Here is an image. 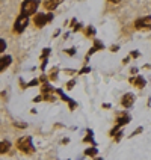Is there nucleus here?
I'll list each match as a JSON object with an SVG mask.
<instances>
[{
	"label": "nucleus",
	"mask_w": 151,
	"mask_h": 160,
	"mask_svg": "<svg viewBox=\"0 0 151 160\" xmlns=\"http://www.w3.org/2000/svg\"><path fill=\"white\" fill-rule=\"evenodd\" d=\"M17 148L20 151L26 152V154H33L35 152V148L32 145V139L29 136H24V138H20L17 141Z\"/></svg>",
	"instance_id": "obj_1"
},
{
	"label": "nucleus",
	"mask_w": 151,
	"mask_h": 160,
	"mask_svg": "<svg viewBox=\"0 0 151 160\" xmlns=\"http://www.w3.org/2000/svg\"><path fill=\"white\" fill-rule=\"evenodd\" d=\"M38 6H39V0H24L21 5V14L30 15V14L36 12Z\"/></svg>",
	"instance_id": "obj_2"
},
{
	"label": "nucleus",
	"mask_w": 151,
	"mask_h": 160,
	"mask_svg": "<svg viewBox=\"0 0 151 160\" xmlns=\"http://www.w3.org/2000/svg\"><path fill=\"white\" fill-rule=\"evenodd\" d=\"M29 24V18H27V15H24V14H21L20 17L15 20V24H14V30L15 32H23L24 29H26V26Z\"/></svg>",
	"instance_id": "obj_3"
},
{
	"label": "nucleus",
	"mask_w": 151,
	"mask_h": 160,
	"mask_svg": "<svg viewBox=\"0 0 151 160\" xmlns=\"http://www.w3.org/2000/svg\"><path fill=\"white\" fill-rule=\"evenodd\" d=\"M134 26L138 30H148V29H151V17H142L136 20Z\"/></svg>",
	"instance_id": "obj_4"
},
{
	"label": "nucleus",
	"mask_w": 151,
	"mask_h": 160,
	"mask_svg": "<svg viewBox=\"0 0 151 160\" xmlns=\"http://www.w3.org/2000/svg\"><path fill=\"white\" fill-rule=\"evenodd\" d=\"M53 18V15L52 14H48V15H43V14H38V15H35V18H33V23L36 24V27H43L47 23V21H50Z\"/></svg>",
	"instance_id": "obj_5"
},
{
	"label": "nucleus",
	"mask_w": 151,
	"mask_h": 160,
	"mask_svg": "<svg viewBox=\"0 0 151 160\" xmlns=\"http://www.w3.org/2000/svg\"><path fill=\"white\" fill-rule=\"evenodd\" d=\"M61 3H62V0H44V6L48 11H54Z\"/></svg>",
	"instance_id": "obj_6"
},
{
	"label": "nucleus",
	"mask_w": 151,
	"mask_h": 160,
	"mask_svg": "<svg viewBox=\"0 0 151 160\" xmlns=\"http://www.w3.org/2000/svg\"><path fill=\"white\" fill-rule=\"evenodd\" d=\"M134 103V95L133 94H127L123 97V106L124 107H130Z\"/></svg>",
	"instance_id": "obj_7"
},
{
	"label": "nucleus",
	"mask_w": 151,
	"mask_h": 160,
	"mask_svg": "<svg viewBox=\"0 0 151 160\" xmlns=\"http://www.w3.org/2000/svg\"><path fill=\"white\" fill-rule=\"evenodd\" d=\"M130 83H133L134 86H138V88H143L145 86V80L143 77H136V79H130Z\"/></svg>",
	"instance_id": "obj_8"
},
{
	"label": "nucleus",
	"mask_w": 151,
	"mask_h": 160,
	"mask_svg": "<svg viewBox=\"0 0 151 160\" xmlns=\"http://www.w3.org/2000/svg\"><path fill=\"white\" fill-rule=\"evenodd\" d=\"M9 63H11V56H3L2 58V65H0V71H3Z\"/></svg>",
	"instance_id": "obj_9"
},
{
	"label": "nucleus",
	"mask_w": 151,
	"mask_h": 160,
	"mask_svg": "<svg viewBox=\"0 0 151 160\" xmlns=\"http://www.w3.org/2000/svg\"><path fill=\"white\" fill-rule=\"evenodd\" d=\"M128 119H130V118H128V116H127V115L119 116V119H118V127H119V125H124V124H127V122H128ZM118 127H116V128H118ZM116 128H113V130H112V133L115 132Z\"/></svg>",
	"instance_id": "obj_10"
},
{
	"label": "nucleus",
	"mask_w": 151,
	"mask_h": 160,
	"mask_svg": "<svg viewBox=\"0 0 151 160\" xmlns=\"http://www.w3.org/2000/svg\"><path fill=\"white\" fill-rule=\"evenodd\" d=\"M9 147H11V143H9L8 141H3V142H2V148H0V151H2V154L8 152V151H9Z\"/></svg>",
	"instance_id": "obj_11"
},
{
	"label": "nucleus",
	"mask_w": 151,
	"mask_h": 160,
	"mask_svg": "<svg viewBox=\"0 0 151 160\" xmlns=\"http://www.w3.org/2000/svg\"><path fill=\"white\" fill-rule=\"evenodd\" d=\"M85 154H86V156H95V154H97V150H95V148H92V150L89 148V150L85 151Z\"/></svg>",
	"instance_id": "obj_12"
},
{
	"label": "nucleus",
	"mask_w": 151,
	"mask_h": 160,
	"mask_svg": "<svg viewBox=\"0 0 151 160\" xmlns=\"http://www.w3.org/2000/svg\"><path fill=\"white\" fill-rule=\"evenodd\" d=\"M92 33H94V29H92V27H89L88 29V35H92Z\"/></svg>",
	"instance_id": "obj_13"
},
{
	"label": "nucleus",
	"mask_w": 151,
	"mask_h": 160,
	"mask_svg": "<svg viewBox=\"0 0 151 160\" xmlns=\"http://www.w3.org/2000/svg\"><path fill=\"white\" fill-rule=\"evenodd\" d=\"M73 86H74V82H70V83H68V89H71Z\"/></svg>",
	"instance_id": "obj_14"
},
{
	"label": "nucleus",
	"mask_w": 151,
	"mask_h": 160,
	"mask_svg": "<svg viewBox=\"0 0 151 160\" xmlns=\"http://www.w3.org/2000/svg\"><path fill=\"white\" fill-rule=\"evenodd\" d=\"M0 50H2V52L5 50V41H3V39H2V48H0Z\"/></svg>",
	"instance_id": "obj_15"
},
{
	"label": "nucleus",
	"mask_w": 151,
	"mask_h": 160,
	"mask_svg": "<svg viewBox=\"0 0 151 160\" xmlns=\"http://www.w3.org/2000/svg\"><path fill=\"white\" fill-rule=\"evenodd\" d=\"M110 2H113V3H118V2H119V0H110Z\"/></svg>",
	"instance_id": "obj_16"
},
{
	"label": "nucleus",
	"mask_w": 151,
	"mask_h": 160,
	"mask_svg": "<svg viewBox=\"0 0 151 160\" xmlns=\"http://www.w3.org/2000/svg\"><path fill=\"white\" fill-rule=\"evenodd\" d=\"M97 160H103V159H97Z\"/></svg>",
	"instance_id": "obj_17"
}]
</instances>
